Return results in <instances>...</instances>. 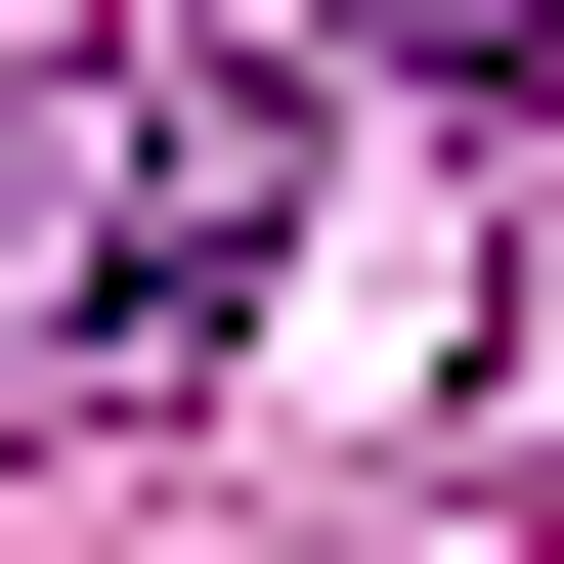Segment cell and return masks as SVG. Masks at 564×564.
<instances>
[{"instance_id":"obj_1","label":"cell","mask_w":564,"mask_h":564,"mask_svg":"<svg viewBox=\"0 0 564 564\" xmlns=\"http://www.w3.org/2000/svg\"><path fill=\"white\" fill-rule=\"evenodd\" d=\"M261 261H304V87L261 44H44V87H0V434L174 391Z\"/></svg>"},{"instance_id":"obj_2","label":"cell","mask_w":564,"mask_h":564,"mask_svg":"<svg viewBox=\"0 0 564 564\" xmlns=\"http://www.w3.org/2000/svg\"><path fill=\"white\" fill-rule=\"evenodd\" d=\"M391 44H434V87H564V0H391Z\"/></svg>"}]
</instances>
